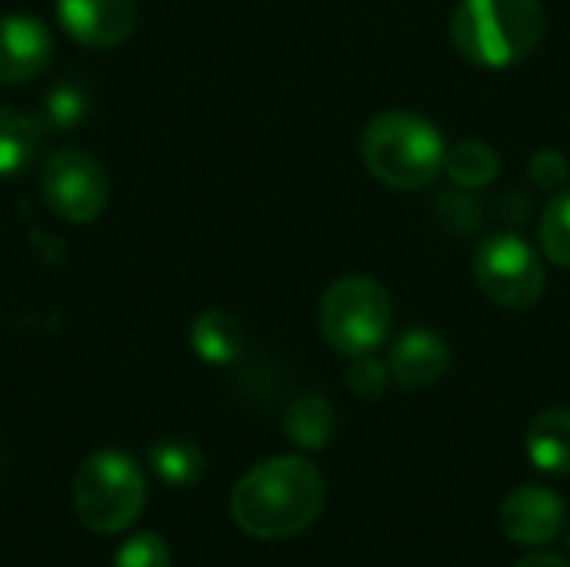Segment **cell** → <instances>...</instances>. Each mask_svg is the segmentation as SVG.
Returning <instances> with one entry per match:
<instances>
[{"label":"cell","instance_id":"7","mask_svg":"<svg viewBox=\"0 0 570 567\" xmlns=\"http://www.w3.org/2000/svg\"><path fill=\"white\" fill-rule=\"evenodd\" d=\"M43 204L67 224H90L100 217L110 197V180L97 157L80 147H60L40 170Z\"/></svg>","mask_w":570,"mask_h":567},{"label":"cell","instance_id":"6","mask_svg":"<svg viewBox=\"0 0 570 567\" xmlns=\"http://www.w3.org/2000/svg\"><path fill=\"white\" fill-rule=\"evenodd\" d=\"M474 281L488 301L508 311L534 307L544 297L548 274L541 254L521 234H491L474 251Z\"/></svg>","mask_w":570,"mask_h":567},{"label":"cell","instance_id":"17","mask_svg":"<svg viewBox=\"0 0 570 567\" xmlns=\"http://www.w3.org/2000/svg\"><path fill=\"white\" fill-rule=\"evenodd\" d=\"M150 461V471L170 485V488H190L204 478V454L197 444L190 441H180V438H167V441H157L147 454Z\"/></svg>","mask_w":570,"mask_h":567},{"label":"cell","instance_id":"18","mask_svg":"<svg viewBox=\"0 0 570 567\" xmlns=\"http://www.w3.org/2000/svg\"><path fill=\"white\" fill-rule=\"evenodd\" d=\"M538 237H541L544 257L551 264L568 267L570 271V187L558 190L548 201L544 217H541V227H538Z\"/></svg>","mask_w":570,"mask_h":567},{"label":"cell","instance_id":"8","mask_svg":"<svg viewBox=\"0 0 570 567\" xmlns=\"http://www.w3.org/2000/svg\"><path fill=\"white\" fill-rule=\"evenodd\" d=\"M57 20L70 40L107 50L124 43L137 27L134 0H57Z\"/></svg>","mask_w":570,"mask_h":567},{"label":"cell","instance_id":"1","mask_svg":"<svg viewBox=\"0 0 570 567\" xmlns=\"http://www.w3.org/2000/svg\"><path fill=\"white\" fill-rule=\"evenodd\" d=\"M324 511V478L307 458H271L250 468L234 495V525L264 541L294 538L307 531Z\"/></svg>","mask_w":570,"mask_h":567},{"label":"cell","instance_id":"22","mask_svg":"<svg viewBox=\"0 0 570 567\" xmlns=\"http://www.w3.org/2000/svg\"><path fill=\"white\" fill-rule=\"evenodd\" d=\"M528 174H531V184L534 187H541V190H551V194H558V190H564L570 180V167H568V157L561 154V150H538L534 157H531V164H528Z\"/></svg>","mask_w":570,"mask_h":567},{"label":"cell","instance_id":"4","mask_svg":"<svg viewBox=\"0 0 570 567\" xmlns=\"http://www.w3.org/2000/svg\"><path fill=\"white\" fill-rule=\"evenodd\" d=\"M147 505V478L124 451H94L73 475V511L94 535L127 531Z\"/></svg>","mask_w":570,"mask_h":567},{"label":"cell","instance_id":"15","mask_svg":"<svg viewBox=\"0 0 570 567\" xmlns=\"http://www.w3.org/2000/svg\"><path fill=\"white\" fill-rule=\"evenodd\" d=\"M284 431L294 444L307 451H321L334 438V411L324 398L304 394L284 411Z\"/></svg>","mask_w":570,"mask_h":567},{"label":"cell","instance_id":"2","mask_svg":"<svg viewBox=\"0 0 570 567\" xmlns=\"http://www.w3.org/2000/svg\"><path fill=\"white\" fill-rule=\"evenodd\" d=\"M361 157L367 170L394 190L431 187L448 157L438 124L414 110H384L367 120L361 134Z\"/></svg>","mask_w":570,"mask_h":567},{"label":"cell","instance_id":"13","mask_svg":"<svg viewBox=\"0 0 570 567\" xmlns=\"http://www.w3.org/2000/svg\"><path fill=\"white\" fill-rule=\"evenodd\" d=\"M190 348L207 364H234L244 351V328L227 311H204L190 324Z\"/></svg>","mask_w":570,"mask_h":567},{"label":"cell","instance_id":"21","mask_svg":"<svg viewBox=\"0 0 570 567\" xmlns=\"http://www.w3.org/2000/svg\"><path fill=\"white\" fill-rule=\"evenodd\" d=\"M387 381H391V368L381 364L374 354L354 358V364L347 371V388L364 401H377L387 391Z\"/></svg>","mask_w":570,"mask_h":567},{"label":"cell","instance_id":"16","mask_svg":"<svg viewBox=\"0 0 570 567\" xmlns=\"http://www.w3.org/2000/svg\"><path fill=\"white\" fill-rule=\"evenodd\" d=\"M40 137H43V124L10 107H0V177L23 170L33 160Z\"/></svg>","mask_w":570,"mask_h":567},{"label":"cell","instance_id":"14","mask_svg":"<svg viewBox=\"0 0 570 567\" xmlns=\"http://www.w3.org/2000/svg\"><path fill=\"white\" fill-rule=\"evenodd\" d=\"M444 174L454 180V187H464V190H481L488 184L498 180L501 174V157L491 144L478 140V137H468L461 144H454L444 157Z\"/></svg>","mask_w":570,"mask_h":567},{"label":"cell","instance_id":"23","mask_svg":"<svg viewBox=\"0 0 570 567\" xmlns=\"http://www.w3.org/2000/svg\"><path fill=\"white\" fill-rule=\"evenodd\" d=\"M83 117V94L77 87H60L47 97V124L50 127H73Z\"/></svg>","mask_w":570,"mask_h":567},{"label":"cell","instance_id":"5","mask_svg":"<svg viewBox=\"0 0 570 567\" xmlns=\"http://www.w3.org/2000/svg\"><path fill=\"white\" fill-rule=\"evenodd\" d=\"M317 321L324 341L337 354L344 358L374 354L391 334V321H394L391 294L374 277L347 274L324 291Z\"/></svg>","mask_w":570,"mask_h":567},{"label":"cell","instance_id":"9","mask_svg":"<svg viewBox=\"0 0 570 567\" xmlns=\"http://www.w3.org/2000/svg\"><path fill=\"white\" fill-rule=\"evenodd\" d=\"M53 37L43 20L30 13L0 17V84H27L47 70Z\"/></svg>","mask_w":570,"mask_h":567},{"label":"cell","instance_id":"24","mask_svg":"<svg viewBox=\"0 0 570 567\" xmlns=\"http://www.w3.org/2000/svg\"><path fill=\"white\" fill-rule=\"evenodd\" d=\"M514 567H570L568 558H561V555H548V551H534V555H528V558H521Z\"/></svg>","mask_w":570,"mask_h":567},{"label":"cell","instance_id":"19","mask_svg":"<svg viewBox=\"0 0 570 567\" xmlns=\"http://www.w3.org/2000/svg\"><path fill=\"white\" fill-rule=\"evenodd\" d=\"M438 217L454 234H471L481 224V204L474 201V190H448L438 197Z\"/></svg>","mask_w":570,"mask_h":567},{"label":"cell","instance_id":"10","mask_svg":"<svg viewBox=\"0 0 570 567\" xmlns=\"http://www.w3.org/2000/svg\"><path fill=\"white\" fill-rule=\"evenodd\" d=\"M564 518H568L564 501L554 491L538 488V485L511 491L501 505L504 535L518 545H528V548L554 541L564 528Z\"/></svg>","mask_w":570,"mask_h":567},{"label":"cell","instance_id":"11","mask_svg":"<svg viewBox=\"0 0 570 567\" xmlns=\"http://www.w3.org/2000/svg\"><path fill=\"white\" fill-rule=\"evenodd\" d=\"M387 368L401 388H431L448 374L451 348L441 334L428 328H414L397 338V344L391 348Z\"/></svg>","mask_w":570,"mask_h":567},{"label":"cell","instance_id":"20","mask_svg":"<svg viewBox=\"0 0 570 567\" xmlns=\"http://www.w3.org/2000/svg\"><path fill=\"white\" fill-rule=\"evenodd\" d=\"M114 567H170V548L160 535L140 531L117 551Z\"/></svg>","mask_w":570,"mask_h":567},{"label":"cell","instance_id":"12","mask_svg":"<svg viewBox=\"0 0 570 567\" xmlns=\"http://www.w3.org/2000/svg\"><path fill=\"white\" fill-rule=\"evenodd\" d=\"M528 458L551 478L570 475V408L541 411L528 428Z\"/></svg>","mask_w":570,"mask_h":567},{"label":"cell","instance_id":"3","mask_svg":"<svg viewBox=\"0 0 570 567\" xmlns=\"http://www.w3.org/2000/svg\"><path fill=\"white\" fill-rule=\"evenodd\" d=\"M548 17L538 0H461L451 20L454 47L478 67H511L528 60L544 40Z\"/></svg>","mask_w":570,"mask_h":567}]
</instances>
